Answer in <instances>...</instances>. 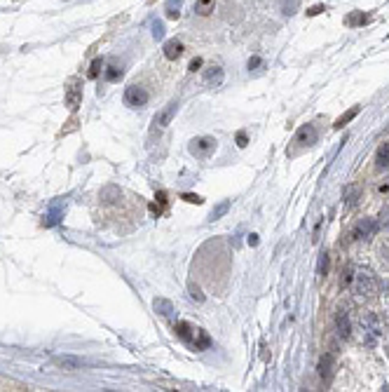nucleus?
Wrapping results in <instances>:
<instances>
[{
    "mask_svg": "<svg viewBox=\"0 0 389 392\" xmlns=\"http://www.w3.org/2000/svg\"><path fill=\"white\" fill-rule=\"evenodd\" d=\"M216 148H218V141H216L213 136H195L192 141H190L188 150H190V155H195V158L207 160L216 153Z\"/></svg>",
    "mask_w": 389,
    "mask_h": 392,
    "instance_id": "20e7f679",
    "label": "nucleus"
},
{
    "mask_svg": "<svg viewBox=\"0 0 389 392\" xmlns=\"http://www.w3.org/2000/svg\"><path fill=\"white\" fill-rule=\"evenodd\" d=\"M52 361H54L56 367L66 369V371H75V369L82 367V359H78V357H71V355H59V357H54Z\"/></svg>",
    "mask_w": 389,
    "mask_h": 392,
    "instance_id": "f8f14e48",
    "label": "nucleus"
},
{
    "mask_svg": "<svg viewBox=\"0 0 389 392\" xmlns=\"http://www.w3.org/2000/svg\"><path fill=\"white\" fill-rule=\"evenodd\" d=\"M323 10H326L323 5H312V7H307V12L305 14H307V17H316V14H321Z\"/></svg>",
    "mask_w": 389,
    "mask_h": 392,
    "instance_id": "c756f323",
    "label": "nucleus"
},
{
    "mask_svg": "<svg viewBox=\"0 0 389 392\" xmlns=\"http://www.w3.org/2000/svg\"><path fill=\"white\" fill-rule=\"evenodd\" d=\"M66 106H68V110L71 113H75L78 110V106L82 104V82H80L78 78H71L68 80V85H66Z\"/></svg>",
    "mask_w": 389,
    "mask_h": 392,
    "instance_id": "423d86ee",
    "label": "nucleus"
},
{
    "mask_svg": "<svg viewBox=\"0 0 389 392\" xmlns=\"http://www.w3.org/2000/svg\"><path fill=\"white\" fill-rule=\"evenodd\" d=\"M356 195H359V188H356V186H349V188H347V195H345V200H347L349 207L356 202Z\"/></svg>",
    "mask_w": 389,
    "mask_h": 392,
    "instance_id": "bb28decb",
    "label": "nucleus"
},
{
    "mask_svg": "<svg viewBox=\"0 0 389 392\" xmlns=\"http://www.w3.org/2000/svg\"><path fill=\"white\" fill-rule=\"evenodd\" d=\"M148 99H150V92H148L143 85H139V82H132V85L124 89V104H127L129 108H141V106H146Z\"/></svg>",
    "mask_w": 389,
    "mask_h": 392,
    "instance_id": "39448f33",
    "label": "nucleus"
},
{
    "mask_svg": "<svg viewBox=\"0 0 389 392\" xmlns=\"http://www.w3.org/2000/svg\"><path fill=\"white\" fill-rule=\"evenodd\" d=\"M377 193H384V195H387V193H389V178H384V181H382V184H377Z\"/></svg>",
    "mask_w": 389,
    "mask_h": 392,
    "instance_id": "473e14b6",
    "label": "nucleus"
},
{
    "mask_svg": "<svg viewBox=\"0 0 389 392\" xmlns=\"http://www.w3.org/2000/svg\"><path fill=\"white\" fill-rule=\"evenodd\" d=\"M152 308H155V313L165 315V317H169V315L174 313V303H171L169 298H155V303H152Z\"/></svg>",
    "mask_w": 389,
    "mask_h": 392,
    "instance_id": "6ab92c4d",
    "label": "nucleus"
},
{
    "mask_svg": "<svg viewBox=\"0 0 389 392\" xmlns=\"http://www.w3.org/2000/svg\"><path fill=\"white\" fill-rule=\"evenodd\" d=\"M246 141H249V139H246V132H239V134H237V146L244 148V146H246Z\"/></svg>",
    "mask_w": 389,
    "mask_h": 392,
    "instance_id": "72a5a7b5",
    "label": "nucleus"
},
{
    "mask_svg": "<svg viewBox=\"0 0 389 392\" xmlns=\"http://www.w3.org/2000/svg\"><path fill=\"white\" fill-rule=\"evenodd\" d=\"M352 277H354V270H352V268H347V270H342V277H340V284H342V287H349V284H352Z\"/></svg>",
    "mask_w": 389,
    "mask_h": 392,
    "instance_id": "c85d7f7f",
    "label": "nucleus"
},
{
    "mask_svg": "<svg viewBox=\"0 0 389 392\" xmlns=\"http://www.w3.org/2000/svg\"><path fill=\"white\" fill-rule=\"evenodd\" d=\"M314 141H316L314 125H303V127L298 129V134H296V143H300V146H312Z\"/></svg>",
    "mask_w": 389,
    "mask_h": 392,
    "instance_id": "9d476101",
    "label": "nucleus"
},
{
    "mask_svg": "<svg viewBox=\"0 0 389 392\" xmlns=\"http://www.w3.org/2000/svg\"><path fill=\"white\" fill-rule=\"evenodd\" d=\"M223 68L220 66H209L207 71H204V82H207L209 87H220L223 85Z\"/></svg>",
    "mask_w": 389,
    "mask_h": 392,
    "instance_id": "9b49d317",
    "label": "nucleus"
},
{
    "mask_svg": "<svg viewBox=\"0 0 389 392\" xmlns=\"http://www.w3.org/2000/svg\"><path fill=\"white\" fill-rule=\"evenodd\" d=\"M122 73H124V71H122V66L117 62H110L108 66H104V75L108 82H117V80L122 78Z\"/></svg>",
    "mask_w": 389,
    "mask_h": 392,
    "instance_id": "f3484780",
    "label": "nucleus"
},
{
    "mask_svg": "<svg viewBox=\"0 0 389 392\" xmlns=\"http://www.w3.org/2000/svg\"><path fill=\"white\" fill-rule=\"evenodd\" d=\"M120 195H122V190L117 188V186H106L99 197H101V202L104 204H115L117 200H120Z\"/></svg>",
    "mask_w": 389,
    "mask_h": 392,
    "instance_id": "4468645a",
    "label": "nucleus"
},
{
    "mask_svg": "<svg viewBox=\"0 0 389 392\" xmlns=\"http://www.w3.org/2000/svg\"><path fill=\"white\" fill-rule=\"evenodd\" d=\"M174 334H176V336L181 338L185 345H190L192 350H204V348H209V345H211V338H209L202 329L188 324V322H178V324L174 326Z\"/></svg>",
    "mask_w": 389,
    "mask_h": 392,
    "instance_id": "f03ea898",
    "label": "nucleus"
},
{
    "mask_svg": "<svg viewBox=\"0 0 389 392\" xmlns=\"http://www.w3.org/2000/svg\"><path fill=\"white\" fill-rule=\"evenodd\" d=\"M185 202H190V204H202V197L200 195H192V193H185V195H181Z\"/></svg>",
    "mask_w": 389,
    "mask_h": 392,
    "instance_id": "7c9ffc66",
    "label": "nucleus"
},
{
    "mask_svg": "<svg viewBox=\"0 0 389 392\" xmlns=\"http://www.w3.org/2000/svg\"><path fill=\"white\" fill-rule=\"evenodd\" d=\"M377 165H380V167H389V141L377 148Z\"/></svg>",
    "mask_w": 389,
    "mask_h": 392,
    "instance_id": "b1692460",
    "label": "nucleus"
},
{
    "mask_svg": "<svg viewBox=\"0 0 389 392\" xmlns=\"http://www.w3.org/2000/svg\"><path fill=\"white\" fill-rule=\"evenodd\" d=\"M377 233V223L373 219H361L356 226H354V233L352 237L354 239H371L373 235Z\"/></svg>",
    "mask_w": 389,
    "mask_h": 392,
    "instance_id": "6e6552de",
    "label": "nucleus"
},
{
    "mask_svg": "<svg viewBox=\"0 0 389 392\" xmlns=\"http://www.w3.org/2000/svg\"><path fill=\"white\" fill-rule=\"evenodd\" d=\"M352 291H354V296H359V298H373V296L377 294V277H375V273L373 270H368V268H359V270H354V277H352Z\"/></svg>",
    "mask_w": 389,
    "mask_h": 392,
    "instance_id": "f257e3e1",
    "label": "nucleus"
},
{
    "mask_svg": "<svg viewBox=\"0 0 389 392\" xmlns=\"http://www.w3.org/2000/svg\"><path fill=\"white\" fill-rule=\"evenodd\" d=\"M200 66H202V59H200V56L190 62V71H200Z\"/></svg>",
    "mask_w": 389,
    "mask_h": 392,
    "instance_id": "c9c22d12",
    "label": "nucleus"
},
{
    "mask_svg": "<svg viewBox=\"0 0 389 392\" xmlns=\"http://www.w3.org/2000/svg\"><path fill=\"white\" fill-rule=\"evenodd\" d=\"M104 66H106V62H104V59H101V56H96V59L91 62L89 71H87V78H89V80H96L99 75L104 73Z\"/></svg>",
    "mask_w": 389,
    "mask_h": 392,
    "instance_id": "4be33fe9",
    "label": "nucleus"
},
{
    "mask_svg": "<svg viewBox=\"0 0 389 392\" xmlns=\"http://www.w3.org/2000/svg\"><path fill=\"white\" fill-rule=\"evenodd\" d=\"M181 3L183 0H169V3H167V19L181 17Z\"/></svg>",
    "mask_w": 389,
    "mask_h": 392,
    "instance_id": "5701e85b",
    "label": "nucleus"
},
{
    "mask_svg": "<svg viewBox=\"0 0 389 392\" xmlns=\"http://www.w3.org/2000/svg\"><path fill=\"white\" fill-rule=\"evenodd\" d=\"M176 110H178V101H169V104H167L165 108H162L157 115H155L152 125H155V127H159V129L169 127L171 120H174V115H176Z\"/></svg>",
    "mask_w": 389,
    "mask_h": 392,
    "instance_id": "0eeeda50",
    "label": "nucleus"
},
{
    "mask_svg": "<svg viewBox=\"0 0 389 392\" xmlns=\"http://www.w3.org/2000/svg\"><path fill=\"white\" fill-rule=\"evenodd\" d=\"M188 289H190V296H192V298L197 300V303H202V300H204V294H202V289L197 287L195 282H190V284H188Z\"/></svg>",
    "mask_w": 389,
    "mask_h": 392,
    "instance_id": "a878e982",
    "label": "nucleus"
},
{
    "mask_svg": "<svg viewBox=\"0 0 389 392\" xmlns=\"http://www.w3.org/2000/svg\"><path fill=\"white\" fill-rule=\"evenodd\" d=\"M281 10H284V14H293L298 10V0H281Z\"/></svg>",
    "mask_w": 389,
    "mask_h": 392,
    "instance_id": "393cba45",
    "label": "nucleus"
},
{
    "mask_svg": "<svg viewBox=\"0 0 389 392\" xmlns=\"http://www.w3.org/2000/svg\"><path fill=\"white\" fill-rule=\"evenodd\" d=\"M329 268V256L326 254H321V261H319V275L323 277V270Z\"/></svg>",
    "mask_w": 389,
    "mask_h": 392,
    "instance_id": "2f4dec72",
    "label": "nucleus"
},
{
    "mask_svg": "<svg viewBox=\"0 0 389 392\" xmlns=\"http://www.w3.org/2000/svg\"><path fill=\"white\" fill-rule=\"evenodd\" d=\"M249 245H251V247L258 245V235H249Z\"/></svg>",
    "mask_w": 389,
    "mask_h": 392,
    "instance_id": "4c0bfd02",
    "label": "nucleus"
},
{
    "mask_svg": "<svg viewBox=\"0 0 389 392\" xmlns=\"http://www.w3.org/2000/svg\"><path fill=\"white\" fill-rule=\"evenodd\" d=\"M261 59H258V56H251V59H249V68H255V66H261Z\"/></svg>",
    "mask_w": 389,
    "mask_h": 392,
    "instance_id": "e433bc0d",
    "label": "nucleus"
},
{
    "mask_svg": "<svg viewBox=\"0 0 389 392\" xmlns=\"http://www.w3.org/2000/svg\"><path fill=\"white\" fill-rule=\"evenodd\" d=\"M155 200H157V202L150 204V212H152V214H157V216L165 214V209H167V193H165V190H159Z\"/></svg>",
    "mask_w": 389,
    "mask_h": 392,
    "instance_id": "412c9836",
    "label": "nucleus"
},
{
    "mask_svg": "<svg viewBox=\"0 0 389 392\" xmlns=\"http://www.w3.org/2000/svg\"><path fill=\"white\" fill-rule=\"evenodd\" d=\"M228 209H230V202H223V204H218V207H216V209H213V212H211V219H213V221H216V219H220V216H223L225 212H228Z\"/></svg>",
    "mask_w": 389,
    "mask_h": 392,
    "instance_id": "cd10ccee",
    "label": "nucleus"
},
{
    "mask_svg": "<svg viewBox=\"0 0 389 392\" xmlns=\"http://www.w3.org/2000/svg\"><path fill=\"white\" fill-rule=\"evenodd\" d=\"M359 326H361V331H364V341L368 345L375 343L384 331L382 319L377 317L375 313H371V310H361L359 313Z\"/></svg>",
    "mask_w": 389,
    "mask_h": 392,
    "instance_id": "7ed1b4c3",
    "label": "nucleus"
},
{
    "mask_svg": "<svg viewBox=\"0 0 389 392\" xmlns=\"http://www.w3.org/2000/svg\"><path fill=\"white\" fill-rule=\"evenodd\" d=\"M183 52H185V47H183V43L178 40V38H171V40H167L165 47H162V54H165L167 62H176V59H181Z\"/></svg>",
    "mask_w": 389,
    "mask_h": 392,
    "instance_id": "1a4fd4ad",
    "label": "nucleus"
},
{
    "mask_svg": "<svg viewBox=\"0 0 389 392\" xmlns=\"http://www.w3.org/2000/svg\"><path fill=\"white\" fill-rule=\"evenodd\" d=\"M152 28H155V31H152V36H155V38H162V33H165V28H162V24H155V26H152Z\"/></svg>",
    "mask_w": 389,
    "mask_h": 392,
    "instance_id": "f704fd0d",
    "label": "nucleus"
},
{
    "mask_svg": "<svg viewBox=\"0 0 389 392\" xmlns=\"http://www.w3.org/2000/svg\"><path fill=\"white\" fill-rule=\"evenodd\" d=\"M213 10H216V0H197L195 3V12L200 17H209V14H213Z\"/></svg>",
    "mask_w": 389,
    "mask_h": 392,
    "instance_id": "a211bd4d",
    "label": "nucleus"
},
{
    "mask_svg": "<svg viewBox=\"0 0 389 392\" xmlns=\"http://www.w3.org/2000/svg\"><path fill=\"white\" fill-rule=\"evenodd\" d=\"M371 21V14H364V12H349L345 19V24L349 26V28H356V26H364Z\"/></svg>",
    "mask_w": 389,
    "mask_h": 392,
    "instance_id": "2eb2a0df",
    "label": "nucleus"
},
{
    "mask_svg": "<svg viewBox=\"0 0 389 392\" xmlns=\"http://www.w3.org/2000/svg\"><path fill=\"white\" fill-rule=\"evenodd\" d=\"M335 326H338V334H340L342 338H349L352 324H349V317H347L345 310H338V315H335Z\"/></svg>",
    "mask_w": 389,
    "mask_h": 392,
    "instance_id": "ddd939ff",
    "label": "nucleus"
},
{
    "mask_svg": "<svg viewBox=\"0 0 389 392\" xmlns=\"http://www.w3.org/2000/svg\"><path fill=\"white\" fill-rule=\"evenodd\" d=\"M333 355H323L321 359H319V376H321L323 380H329L331 374H333Z\"/></svg>",
    "mask_w": 389,
    "mask_h": 392,
    "instance_id": "dca6fc26",
    "label": "nucleus"
},
{
    "mask_svg": "<svg viewBox=\"0 0 389 392\" xmlns=\"http://www.w3.org/2000/svg\"><path fill=\"white\" fill-rule=\"evenodd\" d=\"M359 110H361L359 106H352V108L347 110V113H342V115L338 117V120H335V125H333V127H335V129H342L347 123H349V120H354V117L359 115Z\"/></svg>",
    "mask_w": 389,
    "mask_h": 392,
    "instance_id": "aec40b11",
    "label": "nucleus"
},
{
    "mask_svg": "<svg viewBox=\"0 0 389 392\" xmlns=\"http://www.w3.org/2000/svg\"><path fill=\"white\" fill-rule=\"evenodd\" d=\"M380 219H382V223H389V209H384V214H380Z\"/></svg>",
    "mask_w": 389,
    "mask_h": 392,
    "instance_id": "58836bf2",
    "label": "nucleus"
}]
</instances>
